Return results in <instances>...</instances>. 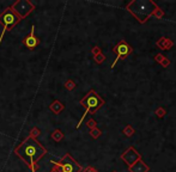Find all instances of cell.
Masks as SVG:
<instances>
[{"label":"cell","instance_id":"1","mask_svg":"<svg viewBox=\"0 0 176 172\" xmlns=\"http://www.w3.org/2000/svg\"><path fill=\"white\" fill-rule=\"evenodd\" d=\"M14 153L28 165L31 172H36L38 170L37 162L46 155L47 150L36 139L28 136L14 148Z\"/></svg>","mask_w":176,"mask_h":172},{"label":"cell","instance_id":"2","mask_svg":"<svg viewBox=\"0 0 176 172\" xmlns=\"http://www.w3.org/2000/svg\"><path fill=\"white\" fill-rule=\"evenodd\" d=\"M157 7V4L152 0H132L127 4L126 10L140 24H144L152 17Z\"/></svg>","mask_w":176,"mask_h":172},{"label":"cell","instance_id":"3","mask_svg":"<svg viewBox=\"0 0 176 172\" xmlns=\"http://www.w3.org/2000/svg\"><path fill=\"white\" fill-rule=\"evenodd\" d=\"M80 105L85 108V114L79 119L77 124V129H79V127L82 126V122L84 121V118L88 114H95L96 111H98L99 109L104 105V99L99 96L95 90H90L84 96V98L80 100Z\"/></svg>","mask_w":176,"mask_h":172},{"label":"cell","instance_id":"4","mask_svg":"<svg viewBox=\"0 0 176 172\" xmlns=\"http://www.w3.org/2000/svg\"><path fill=\"white\" fill-rule=\"evenodd\" d=\"M19 21H21V18L16 14L14 11L12 10L11 6H9L7 9H5L0 13V24L4 26L2 31L0 33V43L2 42V37H4L5 32L11 30L12 28H14L19 23Z\"/></svg>","mask_w":176,"mask_h":172},{"label":"cell","instance_id":"5","mask_svg":"<svg viewBox=\"0 0 176 172\" xmlns=\"http://www.w3.org/2000/svg\"><path fill=\"white\" fill-rule=\"evenodd\" d=\"M52 162L59 166L62 172H83V167L68 153H66L60 159V161H52Z\"/></svg>","mask_w":176,"mask_h":172},{"label":"cell","instance_id":"6","mask_svg":"<svg viewBox=\"0 0 176 172\" xmlns=\"http://www.w3.org/2000/svg\"><path fill=\"white\" fill-rule=\"evenodd\" d=\"M11 7L21 19H24L34 11L35 5L29 0H18V1L12 4Z\"/></svg>","mask_w":176,"mask_h":172},{"label":"cell","instance_id":"7","mask_svg":"<svg viewBox=\"0 0 176 172\" xmlns=\"http://www.w3.org/2000/svg\"><path fill=\"white\" fill-rule=\"evenodd\" d=\"M113 52L118 55V57L115 59V61L113 62V64H111V67H110V68H114V67H115V64H116V62H118V60H120V59H126L128 55H131L132 52H133V48L128 44V43L126 42L125 40H121L120 42L114 47Z\"/></svg>","mask_w":176,"mask_h":172},{"label":"cell","instance_id":"8","mask_svg":"<svg viewBox=\"0 0 176 172\" xmlns=\"http://www.w3.org/2000/svg\"><path fill=\"white\" fill-rule=\"evenodd\" d=\"M121 159L126 162V165L128 167H131L137 161L142 160V155H140V153L135 150L133 146H131L130 148H127L121 154Z\"/></svg>","mask_w":176,"mask_h":172},{"label":"cell","instance_id":"9","mask_svg":"<svg viewBox=\"0 0 176 172\" xmlns=\"http://www.w3.org/2000/svg\"><path fill=\"white\" fill-rule=\"evenodd\" d=\"M23 44H24L28 49H30V50L35 49V47H37V45L40 44V40L35 36V25L31 26V31H30V33L23 40Z\"/></svg>","mask_w":176,"mask_h":172},{"label":"cell","instance_id":"10","mask_svg":"<svg viewBox=\"0 0 176 172\" xmlns=\"http://www.w3.org/2000/svg\"><path fill=\"white\" fill-rule=\"evenodd\" d=\"M156 45L158 48H161L162 50H169L173 48L174 45V42L170 40V38H166V37H161L157 42H156Z\"/></svg>","mask_w":176,"mask_h":172},{"label":"cell","instance_id":"11","mask_svg":"<svg viewBox=\"0 0 176 172\" xmlns=\"http://www.w3.org/2000/svg\"><path fill=\"white\" fill-rule=\"evenodd\" d=\"M128 170H130V172H149L150 167L143 160H139L134 165H132L131 167H128Z\"/></svg>","mask_w":176,"mask_h":172},{"label":"cell","instance_id":"12","mask_svg":"<svg viewBox=\"0 0 176 172\" xmlns=\"http://www.w3.org/2000/svg\"><path fill=\"white\" fill-rule=\"evenodd\" d=\"M49 110L53 111L55 115H59L60 112H62L65 110V105L60 102V100H54L50 105H49Z\"/></svg>","mask_w":176,"mask_h":172},{"label":"cell","instance_id":"13","mask_svg":"<svg viewBox=\"0 0 176 172\" xmlns=\"http://www.w3.org/2000/svg\"><path fill=\"white\" fill-rule=\"evenodd\" d=\"M64 138H65V135L60 129H55L52 133V139L54 140L55 142H60L61 140H64Z\"/></svg>","mask_w":176,"mask_h":172},{"label":"cell","instance_id":"14","mask_svg":"<svg viewBox=\"0 0 176 172\" xmlns=\"http://www.w3.org/2000/svg\"><path fill=\"white\" fill-rule=\"evenodd\" d=\"M123 134H125L127 138L133 136V134H134V129H133V127L131 126V124H127V126L125 127V129H123Z\"/></svg>","mask_w":176,"mask_h":172},{"label":"cell","instance_id":"15","mask_svg":"<svg viewBox=\"0 0 176 172\" xmlns=\"http://www.w3.org/2000/svg\"><path fill=\"white\" fill-rule=\"evenodd\" d=\"M90 135H91V138H92V139H98L99 136L102 135V130L96 127V128H94V129H91V130H90Z\"/></svg>","mask_w":176,"mask_h":172},{"label":"cell","instance_id":"16","mask_svg":"<svg viewBox=\"0 0 176 172\" xmlns=\"http://www.w3.org/2000/svg\"><path fill=\"white\" fill-rule=\"evenodd\" d=\"M154 114L157 115V117L162 118V117H164L165 115H166V111H165V109H164V108L159 107V108H157V109H156V111H154Z\"/></svg>","mask_w":176,"mask_h":172},{"label":"cell","instance_id":"17","mask_svg":"<svg viewBox=\"0 0 176 172\" xmlns=\"http://www.w3.org/2000/svg\"><path fill=\"white\" fill-rule=\"evenodd\" d=\"M65 87H66L68 91H72V90H74L76 88V83L73 81V80H67L66 83H65Z\"/></svg>","mask_w":176,"mask_h":172},{"label":"cell","instance_id":"18","mask_svg":"<svg viewBox=\"0 0 176 172\" xmlns=\"http://www.w3.org/2000/svg\"><path fill=\"white\" fill-rule=\"evenodd\" d=\"M40 134H41L40 129L37 128V127H34V128L30 130V135H29V136H30V138H34V139H36V138H37Z\"/></svg>","mask_w":176,"mask_h":172},{"label":"cell","instance_id":"19","mask_svg":"<svg viewBox=\"0 0 176 172\" xmlns=\"http://www.w3.org/2000/svg\"><path fill=\"white\" fill-rule=\"evenodd\" d=\"M86 127L91 130V129H94V128H96V127H97V123H96V121H95L94 118H90V119L86 121Z\"/></svg>","mask_w":176,"mask_h":172},{"label":"cell","instance_id":"20","mask_svg":"<svg viewBox=\"0 0 176 172\" xmlns=\"http://www.w3.org/2000/svg\"><path fill=\"white\" fill-rule=\"evenodd\" d=\"M94 60H95V61H96L98 64H103V62L106 61V56L101 53V54H98V55H96V56L94 57Z\"/></svg>","mask_w":176,"mask_h":172},{"label":"cell","instance_id":"21","mask_svg":"<svg viewBox=\"0 0 176 172\" xmlns=\"http://www.w3.org/2000/svg\"><path fill=\"white\" fill-rule=\"evenodd\" d=\"M163 16H164V13H163V11L161 10L159 7H157L156 11L154 12V14H152V17H156V18H158V19H159V18H162Z\"/></svg>","mask_w":176,"mask_h":172},{"label":"cell","instance_id":"22","mask_svg":"<svg viewBox=\"0 0 176 172\" xmlns=\"http://www.w3.org/2000/svg\"><path fill=\"white\" fill-rule=\"evenodd\" d=\"M164 57L165 56L163 54H156V55H154V61L158 62V64H161V62L164 60Z\"/></svg>","mask_w":176,"mask_h":172},{"label":"cell","instance_id":"23","mask_svg":"<svg viewBox=\"0 0 176 172\" xmlns=\"http://www.w3.org/2000/svg\"><path fill=\"white\" fill-rule=\"evenodd\" d=\"M102 52H101V48H99L98 45H96V47H94L92 48V50H91V54L94 55V57L96 56V55H98V54H101Z\"/></svg>","mask_w":176,"mask_h":172},{"label":"cell","instance_id":"24","mask_svg":"<svg viewBox=\"0 0 176 172\" xmlns=\"http://www.w3.org/2000/svg\"><path fill=\"white\" fill-rule=\"evenodd\" d=\"M169 64H170V60H169L168 57H164V60L161 62V66H162V67H164V68L169 67Z\"/></svg>","mask_w":176,"mask_h":172},{"label":"cell","instance_id":"25","mask_svg":"<svg viewBox=\"0 0 176 172\" xmlns=\"http://www.w3.org/2000/svg\"><path fill=\"white\" fill-rule=\"evenodd\" d=\"M83 172H98L96 169H94L92 166H86L85 169H83Z\"/></svg>","mask_w":176,"mask_h":172},{"label":"cell","instance_id":"26","mask_svg":"<svg viewBox=\"0 0 176 172\" xmlns=\"http://www.w3.org/2000/svg\"><path fill=\"white\" fill-rule=\"evenodd\" d=\"M50 172H62V171L60 170V167H59V166H56V165H54V166H53V169L50 170Z\"/></svg>","mask_w":176,"mask_h":172},{"label":"cell","instance_id":"27","mask_svg":"<svg viewBox=\"0 0 176 172\" xmlns=\"http://www.w3.org/2000/svg\"><path fill=\"white\" fill-rule=\"evenodd\" d=\"M114 172H115V171H114Z\"/></svg>","mask_w":176,"mask_h":172}]
</instances>
